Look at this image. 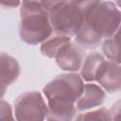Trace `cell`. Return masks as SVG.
Listing matches in <instances>:
<instances>
[{
	"instance_id": "30bf717a",
	"label": "cell",
	"mask_w": 121,
	"mask_h": 121,
	"mask_svg": "<svg viewBox=\"0 0 121 121\" xmlns=\"http://www.w3.org/2000/svg\"><path fill=\"white\" fill-rule=\"evenodd\" d=\"M106 60V58L97 51H93L85 56L82 65L79 69L80 77L85 82H95V75L101 63Z\"/></svg>"
},
{
	"instance_id": "ac0fdd59",
	"label": "cell",
	"mask_w": 121,
	"mask_h": 121,
	"mask_svg": "<svg viewBox=\"0 0 121 121\" xmlns=\"http://www.w3.org/2000/svg\"><path fill=\"white\" fill-rule=\"evenodd\" d=\"M7 88H8V85L4 82V80L0 78V99H2L7 92Z\"/></svg>"
},
{
	"instance_id": "277c9868",
	"label": "cell",
	"mask_w": 121,
	"mask_h": 121,
	"mask_svg": "<svg viewBox=\"0 0 121 121\" xmlns=\"http://www.w3.org/2000/svg\"><path fill=\"white\" fill-rule=\"evenodd\" d=\"M20 17L19 36L27 44H41L53 33L49 15L45 11L28 13Z\"/></svg>"
},
{
	"instance_id": "52a82bcc",
	"label": "cell",
	"mask_w": 121,
	"mask_h": 121,
	"mask_svg": "<svg viewBox=\"0 0 121 121\" xmlns=\"http://www.w3.org/2000/svg\"><path fill=\"white\" fill-rule=\"evenodd\" d=\"M95 81L108 93H117L121 88L120 63L105 60L97 70Z\"/></svg>"
},
{
	"instance_id": "5b68a950",
	"label": "cell",
	"mask_w": 121,
	"mask_h": 121,
	"mask_svg": "<svg viewBox=\"0 0 121 121\" xmlns=\"http://www.w3.org/2000/svg\"><path fill=\"white\" fill-rule=\"evenodd\" d=\"M47 112L48 107L44 96L36 91L23 93L14 101L13 114L19 121L44 120Z\"/></svg>"
},
{
	"instance_id": "6da1fadb",
	"label": "cell",
	"mask_w": 121,
	"mask_h": 121,
	"mask_svg": "<svg viewBox=\"0 0 121 121\" xmlns=\"http://www.w3.org/2000/svg\"><path fill=\"white\" fill-rule=\"evenodd\" d=\"M84 84L77 72H66L50 80L43 89L48 107L45 119L73 120L78 113L76 102L83 92Z\"/></svg>"
},
{
	"instance_id": "2e32d148",
	"label": "cell",
	"mask_w": 121,
	"mask_h": 121,
	"mask_svg": "<svg viewBox=\"0 0 121 121\" xmlns=\"http://www.w3.org/2000/svg\"><path fill=\"white\" fill-rule=\"evenodd\" d=\"M66 0H41V4L43 7V9L49 14L54 9L59 8L60 5H62Z\"/></svg>"
},
{
	"instance_id": "8fae6325",
	"label": "cell",
	"mask_w": 121,
	"mask_h": 121,
	"mask_svg": "<svg viewBox=\"0 0 121 121\" xmlns=\"http://www.w3.org/2000/svg\"><path fill=\"white\" fill-rule=\"evenodd\" d=\"M71 41L72 39L70 36L53 32L48 38H46L41 43V47H40L41 53L47 58L54 59L57 53L59 52V50Z\"/></svg>"
},
{
	"instance_id": "e0dca14e",
	"label": "cell",
	"mask_w": 121,
	"mask_h": 121,
	"mask_svg": "<svg viewBox=\"0 0 121 121\" xmlns=\"http://www.w3.org/2000/svg\"><path fill=\"white\" fill-rule=\"evenodd\" d=\"M21 0H0V6L8 9H14L20 7Z\"/></svg>"
},
{
	"instance_id": "5bb4252c",
	"label": "cell",
	"mask_w": 121,
	"mask_h": 121,
	"mask_svg": "<svg viewBox=\"0 0 121 121\" xmlns=\"http://www.w3.org/2000/svg\"><path fill=\"white\" fill-rule=\"evenodd\" d=\"M41 11H44L43 9L41 0H21L20 16L28 13L41 12Z\"/></svg>"
},
{
	"instance_id": "d6986e66",
	"label": "cell",
	"mask_w": 121,
	"mask_h": 121,
	"mask_svg": "<svg viewBox=\"0 0 121 121\" xmlns=\"http://www.w3.org/2000/svg\"><path fill=\"white\" fill-rule=\"evenodd\" d=\"M113 3H114L117 7H119V6H120V0H113Z\"/></svg>"
},
{
	"instance_id": "9c48e42d",
	"label": "cell",
	"mask_w": 121,
	"mask_h": 121,
	"mask_svg": "<svg viewBox=\"0 0 121 121\" xmlns=\"http://www.w3.org/2000/svg\"><path fill=\"white\" fill-rule=\"evenodd\" d=\"M20 73V64L14 57L4 52L0 53V78L8 86L18 79Z\"/></svg>"
},
{
	"instance_id": "8992f818",
	"label": "cell",
	"mask_w": 121,
	"mask_h": 121,
	"mask_svg": "<svg viewBox=\"0 0 121 121\" xmlns=\"http://www.w3.org/2000/svg\"><path fill=\"white\" fill-rule=\"evenodd\" d=\"M85 56V49L75 41H71L59 50L54 59L60 70L65 72H78L82 65Z\"/></svg>"
},
{
	"instance_id": "4fadbf2b",
	"label": "cell",
	"mask_w": 121,
	"mask_h": 121,
	"mask_svg": "<svg viewBox=\"0 0 121 121\" xmlns=\"http://www.w3.org/2000/svg\"><path fill=\"white\" fill-rule=\"evenodd\" d=\"M74 119L76 120H112V116L109 109L102 107L98 109L85 111L82 113H78Z\"/></svg>"
},
{
	"instance_id": "7c38bea8",
	"label": "cell",
	"mask_w": 121,
	"mask_h": 121,
	"mask_svg": "<svg viewBox=\"0 0 121 121\" xmlns=\"http://www.w3.org/2000/svg\"><path fill=\"white\" fill-rule=\"evenodd\" d=\"M101 51L102 55L110 60L120 63V46H119V32L114 34L112 37L104 39L101 43Z\"/></svg>"
},
{
	"instance_id": "3957f363",
	"label": "cell",
	"mask_w": 121,
	"mask_h": 121,
	"mask_svg": "<svg viewBox=\"0 0 121 121\" xmlns=\"http://www.w3.org/2000/svg\"><path fill=\"white\" fill-rule=\"evenodd\" d=\"M101 1L66 0L48 14L53 32L74 37L80 29L90 10Z\"/></svg>"
},
{
	"instance_id": "7a4b0ae2",
	"label": "cell",
	"mask_w": 121,
	"mask_h": 121,
	"mask_svg": "<svg viewBox=\"0 0 121 121\" xmlns=\"http://www.w3.org/2000/svg\"><path fill=\"white\" fill-rule=\"evenodd\" d=\"M121 13L111 1H101L87 14L83 25L74 36L75 42L84 49H94L104 39L119 32Z\"/></svg>"
},
{
	"instance_id": "9a60e30c",
	"label": "cell",
	"mask_w": 121,
	"mask_h": 121,
	"mask_svg": "<svg viewBox=\"0 0 121 121\" xmlns=\"http://www.w3.org/2000/svg\"><path fill=\"white\" fill-rule=\"evenodd\" d=\"M0 119H14L11 105L2 99H0Z\"/></svg>"
},
{
	"instance_id": "ba28073f",
	"label": "cell",
	"mask_w": 121,
	"mask_h": 121,
	"mask_svg": "<svg viewBox=\"0 0 121 121\" xmlns=\"http://www.w3.org/2000/svg\"><path fill=\"white\" fill-rule=\"evenodd\" d=\"M106 100L105 91L94 82H87L84 84V89L76 102V108L78 112H85L93 110L101 106Z\"/></svg>"
}]
</instances>
